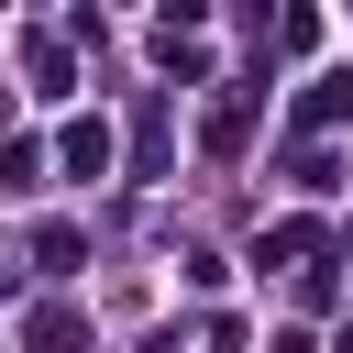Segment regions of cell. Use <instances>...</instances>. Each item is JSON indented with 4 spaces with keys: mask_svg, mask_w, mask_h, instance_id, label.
Listing matches in <instances>:
<instances>
[{
    "mask_svg": "<svg viewBox=\"0 0 353 353\" xmlns=\"http://www.w3.org/2000/svg\"><path fill=\"white\" fill-rule=\"evenodd\" d=\"M22 342H33V353H88V320H77L66 298H44V309L22 320Z\"/></svg>",
    "mask_w": 353,
    "mask_h": 353,
    "instance_id": "obj_1",
    "label": "cell"
},
{
    "mask_svg": "<svg viewBox=\"0 0 353 353\" xmlns=\"http://www.w3.org/2000/svg\"><path fill=\"white\" fill-rule=\"evenodd\" d=\"M342 110H353V77H309V99H298V121H309V132H331Z\"/></svg>",
    "mask_w": 353,
    "mask_h": 353,
    "instance_id": "obj_5",
    "label": "cell"
},
{
    "mask_svg": "<svg viewBox=\"0 0 353 353\" xmlns=\"http://www.w3.org/2000/svg\"><path fill=\"white\" fill-rule=\"evenodd\" d=\"M66 176H110V132L99 121H66Z\"/></svg>",
    "mask_w": 353,
    "mask_h": 353,
    "instance_id": "obj_3",
    "label": "cell"
},
{
    "mask_svg": "<svg viewBox=\"0 0 353 353\" xmlns=\"http://www.w3.org/2000/svg\"><path fill=\"white\" fill-rule=\"evenodd\" d=\"M77 254H88L77 221H44V232H33V265H44V276H77Z\"/></svg>",
    "mask_w": 353,
    "mask_h": 353,
    "instance_id": "obj_4",
    "label": "cell"
},
{
    "mask_svg": "<svg viewBox=\"0 0 353 353\" xmlns=\"http://www.w3.org/2000/svg\"><path fill=\"white\" fill-rule=\"evenodd\" d=\"M331 265H353V232H342V243H331Z\"/></svg>",
    "mask_w": 353,
    "mask_h": 353,
    "instance_id": "obj_6",
    "label": "cell"
},
{
    "mask_svg": "<svg viewBox=\"0 0 353 353\" xmlns=\"http://www.w3.org/2000/svg\"><path fill=\"white\" fill-rule=\"evenodd\" d=\"M132 176H165V99L132 110Z\"/></svg>",
    "mask_w": 353,
    "mask_h": 353,
    "instance_id": "obj_2",
    "label": "cell"
}]
</instances>
